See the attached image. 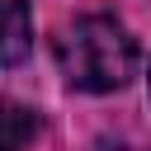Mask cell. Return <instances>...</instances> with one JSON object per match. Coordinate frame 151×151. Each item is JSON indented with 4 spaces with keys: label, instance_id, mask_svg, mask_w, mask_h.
<instances>
[{
    "label": "cell",
    "instance_id": "277c9868",
    "mask_svg": "<svg viewBox=\"0 0 151 151\" xmlns=\"http://www.w3.org/2000/svg\"><path fill=\"white\" fill-rule=\"evenodd\" d=\"M94 151H146V146H132V142H99Z\"/></svg>",
    "mask_w": 151,
    "mask_h": 151
},
{
    "label": "cell",
    "instance_id": "3957f363",
    "mask_svg": "<svg viewBox=\"0 0 151 151\" xmlns=\"http://www.w3.org/2000/svg\"><path fill=\"white\" fill-rule=\"evenodd\" d=\"M38 132V113L28 104H14V99H0V151H24Z\"/></svg>",
    "mask_w": 151,
    "mask_h": 151
},
{
    "label": "cell",
    "instance_id": "6da1fadb",
    "mask_svg": "<svg viewBox=\"0 0 151 151\" xmlns=\"http://www.w3.org/2000/svg\"><path fill=\"white\" fill-rule=\"evenodd\" d=\"M57 66L76 90L109 94L137 76V42L113 14H80L57 38Z\"/></svg>",
    "mask_w": 151,
    "mask_h": 151
},
{
    "label": "cell",
    "instance_id": "7a4b0ae2",
    "mask_svg": "<svg viewBox=\"0 0 151 151\" xmlns=\"http://www.w3.org/2000/svg\"><path fill=\"white\" fill-rule=\"evenodd\" d=\"M33 47V19L24 0H0V66L24 61Z\"/></svg>",
    "mask_w": 151,
    "mask_h": 151
}]
</instances>
